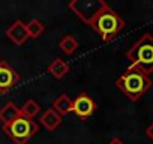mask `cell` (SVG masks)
I'll return each mask as SVG.
<instances>
[{
	"mask_svg": "<svg viewBox=\"0 0 153 144\" xmlns=\"http://www.w3.org/2000/svg\"><path fill=\"white\" fill-rule=\"evenodd\" d=\"M59 47H60V50H62L65 54L71 56V54L75 53L76 48H78V42H76V39H75L74 36L66 35V36H63L62 41L59 42Z\"/></svg>",
	"mask_w": 153,
	"mask_h": 144,
	"instance_id": "5bb4252c",
	"label": "cell"
},
{
	"mask_svg": "<svg viewBox=\"0 0 153 144\" xmlns=\"http://www.w3.org/2000/svg\"><path fill=\"white\" fill-rule=\"evenodd\" d=\"M48 72H50L54 78L60 80V78H63L68 72H69V65H68L63 59L57 57V59H54V60L48 65Z\"/></svg>",
	"mask_w": 153,
	"mask_h": 144,
	"instance_id": "8fae6325",
	"label": "cell"
},
{
	"mask_svg": "<svg viewBox=\"0 0 153 144\" xmlns=\"http://www.w3.org/2000/svg\"><path fill=\"white\" fill-rule=\"evenodd\" d=\"M146 135H147V137L153 141V122H152V123L149 125V128L146 129Z\"/></svg>",
	"mask_w": 153,
	"mask_h": 144,
	"instance_id": "2e32d148",
	"label": "cell"
},
{
	"mask_svg": "<svg viewBox=\"0 0 153 144\" xmlns=\"http://www.w3.org/2000/svg\"><path fill=\"white\" fill-rule=\"evenodd\" d=\"M99 6H101V0H98V2H95V0H72V2L68 3V8L86 24L90 23V20L93 18Z\"/></svg>",
	"mask_w": 153,
	"mask_h": 144,
	"instance_id": "5b68a950",
	"label": "cell"
},
{
	"mask_svg": "<svg viewBox=\"0 0 153 144\" xmlns=\"http://www.w3.org/2000/svg\"><path fill=\"white\" fill-rule=\"evenodd\" d=\"M6 36L18 47H21L23 44H26V41L29 39L27 35V29H26V23H23L21 20H17L11 24V27H8L6 30Z\"/></svg>",
	"mask_w": 153,
	"mask_h": 144,
	"instance_id": "ba28073f",
	"label": "cell"
},
{
	"mask_svg": "<svg viewBox=\"0 0 153 144\" xmlns=\"http://www.w3.org/2000/svg\"><path fill=\"white\" fill-rule=\"evenodd\" d=\"M20 116H21L20 108L14 102H6L2 108H0V122H2L3 125L11 123L12 120H15Z\"/></svg>",
	"mask_w": 153,
	"mask_h": 144,
	"instance_id": "30bf717a",
	"label": "cell"
},
{
	"mask_svg": "<svg viewBox=\"0 0 153 144\" xmlns=\"http://www.w3.org/2000/svg\"><path fill=\"white\" fill-rule=\"evenodd\" d=\"M116 86L123 92V95L129 101L137 102L152 87V80H150L149 75L143 74L140 69L129 66L123 74L117 78Z\"/></svg>",
	"mask_w": 153,
	"mask_h": 144,
	"instance_id": "7a4b0ae2",
	"label": "cell"
},
{
	"mask_svg": "<svg viewBox=\"0 0 153 144\" xmlns=\"http://www.w3.org/2000/svg\"><path fill=\"white\" fill-rule=\"evenodd\" d=\"M20 80L15 69L6 62H0V93H8Z\"/></svg>",
	"mask_w": 153,
	"mask_h": 144,
	"instance_id": "52a82bcc",
	"label": "cell"
},
{
	"mask_svg": "<svg viewBox=\"0 0 153 144\" xmlns=\"http://www.w3.org/2000/svg\"><path fill=\"white\" fill-rule=\"evenodd\" d=\"M95 110H96V104L86 92L80 93L72 101V111L83 120L89 119L95 113Z\"/></svg>",
	"mask_w": 153,
	"mask_h": 144,
	"instance_id": "8992f818",
	"label": "cell"
},
{
	"mask_svg": "<svg viewBox=\"0 0 153 144\" xmlns=\"http://www.w3.org/2000/svg\"><path fill=\"white\" fill-rule=\"evenodd\" d=\"M2 129H3L5 135L9 137L15 144H26L30 138H33L38 134L39 125L33 119L20 116L15 120H12L11 123L3 125Z\"/></svg>",
	"mask_w": 153,
	"mask_h": 144,
	"instance_id": "277c9868",
	"label": "cell"
},
{
	"mask_svg": "<svg viewBox=\"0 0 153 144\" xmlns=\"http://www.w3.org/2000/svg\"><path fill=\"white\" fill-rule=\"evenodd\" d=\"M20 113L23 117H27V119H33L35 116H38L41 113V105L35 101V99H27L24 102V105L20 108Z\"/></svg>",
	"mask_w": 153,
	"mask_h": 144,
	"instance_id": "4fadbf2b",
	"label": "cell"
},
{
	"mask_svg": "<svg viewBox=\"0 0 153 144\" xmlns=\"http://www.w3.org/2000/svg\"><path fill=\"white\" fill-rule=\"evenodd\" d=\"M90 26L104 42H111L123 29H125V20L104 0H101V6L87 24Z\"/></svg>",
	"mask_w": 153,
	"mask_h": 144,
	"instance_id": "6da1fadb",
	"label": "cell"
},
{
	"mask_svg": "<svg viewBox=\"0 0 153 144\" xmlns=\"http://www.w3.org/2000/svg\"><path fill=\"white\" fill-rule=\"evenodd\" d=\"M108 144H125V143H123L120 138H113V140H111Z\"/></svg>",
	"mask_w": 153,
	"mask_h": 144,
	"instance_id": "e0dca14e",
	"label": "cell"
},
{
	"mask_svg": "<svg viewBox=\"0 0 153 144\" xmlns=\"http://www.w3.org/2000/svg\"><path fill=\"white\" fill-rule=\"evenodd\" d=\"M39 123L50 132H53L56 128H59L62 125V116L59 113H56L53 108H48L45 113H42L41 119H39Z\"/></svg>",
	"mask_w": 153,
	"mask_h": 144,
	"instance_id": "9c48e42d",
	"label": "cell"
},
{
	"mask_svg": "<svg viewBox=\"0 0 153 144\" xmlns=\"http://www.w3.org/2000/svg\"><path fill=\"white\" fill-rule=\"evenodd\" d=\"M51 108H53L56 113H59L60 116H65V114H68V113L72 111V99H71L66 93H63V95H60L57 99H54Z\"/></svg>",
	"mask_w": 153,
	"mask_h": 144,
	"instance_id": "7c38bea8",
	"label": "cell"
},
{
	"mask_svg": "<svg viewBox=\"0 0 153 144\" xmlns=\"http://www.w3.org/2000/svg\"><path fill=\"white\" fill-rule=\"evenodd\" d=\"M26 29H27V35H29V38H33V39H38L42 33H44V30H45V26L39 21V20H36V18H33V20H30L27 24H26Z\"/></svg>",
	"mask_w": 153,
	"mask_h": 144,
	"instance_id": "9a60e30c",
	"label": "cell"
},
{
	"mask_svg": "<svg viewBox=\"0 0 153 144\" xmlns=\"http://www.w3.org/2000/svg\"><path fill=\"white\" fill-rule=\"evenodd\" d=\"M126 57L132 68H137L143 74L150 75L153 72V36L150 33H144L126 51Z\"/></svg>",
	"mask_w": 153,
	"mask_h": 144,
	"instance_id": "3957f363",
	"label": "cell"
}]
</instances>
